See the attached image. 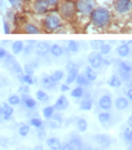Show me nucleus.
I'll return each mask as SVG.
<instances>
[{
    "mask_svg": "<svg viewBox=\"0 0 132 150\" xmlns=\"http://www.w3.org/2000/svg\"><path fill=\"white\" fill-rule=\"evenodd\" d=\"M90 21L96 28H107L112 23V14L105 7H96L90 14Z\"/></svg>",
    "mask_w": 132,
    "mask_h": 150,
    "instance_id": "obj_1",
    "label": "nucleus"
},
{
    "mask_svg": "<svg viewBox=\"0 0 132 150\" xmlns=\"http://www.w3.org/2000/svg\"><path fill=\"white\" fill-rule=\"evenodd\" d=\"M76 5L73 0H65L59 6V14L64 19H73L76 15Z\"/></svg>",
    "mask_w": 132,
    "mask_h": 150,
    "instance_id": "obj_2",
    "label": "nucleus"
},
{
    "mask_svg": "<svg viewBox=\"0 0 132 150\" xmlns=\"http://www.w3.org/2000/svg\"><path fill=\"white\" fill-rule=\"evenodd\" d=\"M43 28L48 32H55L58 28H62V18L56 14H48L43 18Z\"/></svg>",
    "mask_w": 132,
    "mask_h": 150,
    "instance_id": "obj_3",
    "label": "nucleus"
},
{
    "mask_svg": "<svg viewBox=\"0 0 132 150\" xmlns=\"http://www.w3.org/2000/svg\"><path fill=\"white\" fill-rule=\"evenodd\" d=\"M76 11L81 15L90 16V14L96 8V1L94 0H76Z\"/></svg>",
    "mask_w": 132,
    "mask_h": 150,
    "instance_id": "obj_4",
    "label": "nucleus"
},
{
    "mask_svg": "<svg viewBox=\"0 0 132 150\" xmlns=\"http://www.w3.org/2000/svg\"><path fill=\"white\" fill-rule=\"evenodd\" d=\"M113 8L120 15L130 14L132 10V0H115Z\"/></svg>",
    "mask_w": 132,
    "mask_h": 150,
    "instance_id": "obj_5",
    "label": "nucleus"
},
{
    "mask_svg": "<svg viewBox=\"0 0 132 150\" xmlns=\"http://www.w3.org/2000/svg\"><path fill=\"white\" fill-rule=\"evenodd\" d=\"M103 59H104V57L103 55L99 52V51H92L89 56H88V62H89V64L90 66L94 68V69H98V68H100L101 65H103Z\"/></svg>",
    "mask_w": 132,
    "mask_h": 150,
    "instance_id": "obj_6",
    "label": "nucleus"
},
{
    "mask_svg": "<svg viewBox=\"0 0 132 150\" xmlns=\"http://www.w3.org/2000/svg\"><path fill=\"white\" fill-rule=\"evenodd\" d=\"M32 8L34 10V13L42 15V14H47L48 11H49L50 6L47 2V0H34Z\"/></svg>",
    "mask_w": 132,
    "mask_h": 150,
    "instance_id": "obj_7",
    "label": "nucleus"
},
{
    "mask_svg": "<svg viewBox=\"0 0 132 150\" xmlns=\"http://www.w3.org/2000/svg\"><path fill=\"white\" fill-rule=\"evenodd\" d=\"M50 45L46 41H39L35 43V52L40 57H45L48 52H50Z\"/></svg>",
    "mask_w": 132,
    "mask_h": 150,
    "instance_id": "obj_8",
    "label": "nucleus"
},
{
    "mask_svg": "<svg viewBox=\"0 0 132 150\" xmlns=\"http://www.w3.org/2000/svg\"><path fill=\"white\" fill-rule=\"evenodd\" d=\"M98 105H99V107H100L103 110H109V109L112 108V105H113L112 96L108 93L103 94V96L99 98Z\"/></svg>",
    "mask_w": 132,
    "mask_h": 150,
    "instance_id": "obj_9",
    "label": "nucleus"
},
{
    "mask_svg": "<svg viewBox=\"0 0 132 150\" xmlns=\"http://www.w3.org/2000/svg\"><path fill=\"white\" fill-rule=\"evenodd\" d=\"M41 84L45 89L47 90H53L55 89L57 85V82H55L51 77V75H43L42 79H41Z\"/></svg>",
    "mask_w": 132,
    "mask_h": 150,
    "instance_id": "obj_10",
    "label": "nucleus"
},
{
    "mask_svg": "<svg viewBox=\"0 0 132 150\" xmlns=\"http://www.w3.org/2000/svg\"><path fill=\"white\" fill-rule=\"evenodd\" d=\"M68 106H70L68 99L66 98L64 94H62L60 97H58V99H57L55 105H54V107H55L56 110H64Z\"/></svg>",
    "mask_w": 132,
    "mask_h": 150,
    "instance_id": "obj_11",
    "label": "nucleus"
},
{
    "mask_svg": "<svg viewBox=\"0 0 132 150\" xmlns=\"http://www.w3.org/2000/svg\"><path fill=\"white\" fill-rule=\"evenodd\" d=\"M21 99H22L23 103L25 105V107L28 108V109H34L37 107V101L30 94H22Z\"/></svg>",
    "mask_w": 132,
    "mask_h": 150,
    "instance_id": "obj_12",
    "label": "nucleus"
},
{
    "mask_svg": "<svg viewBox=\"0 0 132 150\" xmlns=\"http://www.w3.org/2000/svg\"><path fill=\"white\" fill-rule=\"evenodd\" d=\"M116 52L121 58H125V57H128L131 54V48L126 43H122V45H120L119 47L116 48Z\"/></svg>",
    "mask_w": 132,
    "mask_h": 150,
    "instance_id": "obj_13",
    "label": "nucleus"
},
{
    "mask_svg": "<svg viewBox=\"0 0 132 150\" xmlns=\"http://www.w3.org/2000/svg\"><path fill=\"white\" fill-rule=\"evenodd\" d=\"M129 107V99L125 97H119L115 100V108L117 110H124Z\"/></svg>",
    "mask_w": 132,
    "mask_h": 150,
    "instance_id": "obj_14",
    "label": "nucleus"
},
{
    "mask_svg": "<svg viewBox=\"0 0 132 150\" xmlns=\"http://www.w3.org/2000/svg\"><path fill=\"white\" fill-rule=\"evenodd\" d=\"M94 140L97 143H99L103 147H108L111 144V138L106 134H97L94 135Z\"/></svg>",
    "mask_w": 132,
    "mask_h": 150,
    "instance_id": "obj_15",
    "label": "nucleus"
},
{
    "mask_svg": "<svg viewBox=\"0 0 132 150\" xmlns=\"http://www.w3.org/2000/svg\"><path fill=\"white\" fill-rule=\"evenodd\" d=\"M79 74H80V73H79V68H77V66H76L75 68H73V69L68 71L65 83L66 84H68V85L72 84V83H74V82L76 81V77H77V75Z\"/></svg>",
    "mask_w": 132,
    "mask_h": 150,
    "instance_id": "obj_16",
    "label": "nucleus"
},
{
    "mask_svg": "<svg viewBox=\"0 0 132 150\" xmlns=\"http://www.w3.org/2000/svg\"><path fill=\"white\" fill-rule=\"evenodd\" d=\"M122 80H121V77L119 76V75L116 74H113L109 79H108V81H107V84L109 85L111 88H120L121 85H122Z\"/></svg>",
    "mask_w": 132,
    "mask_h": 150,
    "instance_id": "obj_17",
    "label": "nucleus"
},
{
    "mask_svg": "<svg viewBox=\"0 0 132 150\" xmlns=\"http://www.w3.org/2000/svg\"><path fill=\"white\" fill-rule=\"evenodd\" d=\"M47 146L50 150H60L63 144L57 138H49L47 139Z\"/></svg>",
    "mask_w": 132,
    "mask_h": 150,
    "instance_id": "obj_18",
    "label": "nucleus"
},
{
    "mask_svg": "<svg viewBox=\"0 0 132 150\" xmlns=\"http://www.w3.org/2000/svg\"><path fill=\"white\" fill-rule=\"evenodd\" d=\"M24 43H23V41H14L13 42V45H11V51H13V54L14 55H19L21 52H23V50H24Z\"/></svg>",
    "mask_w": 132,
    "mask_h": 150,
    "instance_id": "obj_19",
    "label": "nucleus"
},
{
    "mask_svg": "<svg viewBox=\"0 0 132 150\" xmlns=\"http://www.w3.org/2000/svg\"><path fill=\"white\" fill-rule=\"evenodd\" d=\"M62 123H63V117L59 114H56V115L54 114V116L50 118V126L53 129H58L62 125Z\"/></svg>",
    "mask_w": 132,
    "mask_h": 150,
    "instance_id": "obj_20",
    "label": "nucleus"
},
{
    "mask_svg": "<svg viewBox=\"0 0 132 150\" xmlns=\"http://www.w3.org/2000/svg\"><path fill=\"white\" fill-rule=\"evenodd\" d=\"M50 54H51V56L53 57H62L63 56V54H64V49L60 47L59 45H51V47H50Z\"/></svg>",
    "mask_w": 132,
    "mask_h": 150,
    "instance_id": "obj_21",
    "label": "nucleus"
},
{
    "mask_svg": "<svg viewBox=\"0 0 132 150\" xmlns=\"http://www.w3.org/2000/svg\"><path fill=\"white\" fill-rule=\"evenodd\" d=\"M68 143H70V146H71L72 150H81L82 149V147H83L82 141H81V139H80L79 137H73V138L70 140Z\"/></svg>",
    "mask_w": 132,
    "mask_h": 150,
    "instance_id": "obj_22",
    "label": "nucleus"
},
{
    "mask_svg": "<svg viewBox=\"0 0 132 150\" xmlns=\"http://www.w3.org/2000/svg\"><path fill=\"white\" fill-rule=\"evenodd\" d=\"M24 31H25L28 34H39V33L41 32L40 28H39L37 25L32 24V23H26L25 26H24Z\"/></svg>",
    "mask_w": 132,
    "mask_h": 150,
    "instance_id": "obj_23",
    "label": "nucleus"
},
{
    "mask_svg": "<svg viewBox=\"0 0 132 150\" xmlns=\"http://www.w3.org/2000/svg\"><path fill=\"white\" fill-rule=\"evenodd\" d=\"M84 75L87 76V79L90 81V82H94L97 80V73L94 71V68H92L91 66H88L84 71Z\"/></svg>",
    "mask_w": 132,
    "mask_h": 150,
    "instance_id": "obj_24",
    "label": "nucleus"
},
{
    "mask_svg": "<svg viewBox=\"0 0 132 150\" xmlns=\"http://www.w3.org/2000/svg\"><path fill=\"white\" fill-rule=\"evenodd\" d=\"M92 108V100L90 98H84L81 103H80V109L83 110V112H88V110H91Z\"/></svg>",
    "mask_w": 132,
    "mask_h": 150,
    "instance_id": "obj_25",
    "label": "nucleus"
},
{
    "mask_svg": "<svg viewBox=\"0 0 132 150\" xmlns=\"http://www.w3.org/2000/svg\"><path fill=\"white\" fill-rule=\"evenodd\" d=\"M119 69L126 73H132V63L128 60H122L119 63Z\"/></svg>",
    "mask_w": 132,
    "mask_h": 150,
    "instance_id": "obj_26",
    "label": "nucleus"
},
{
    "mask_svg": "<svg viewBox=\"0 0 132 150\" xmlns=\"http://www.w3.org/2000/svg\"><path fill=\"white\" fill-rule=\"evenodd\" d=\"M84 93H85V91H84V89H83V86L77 85L76 88H74V89L71 91V97L79 99V98H82V97L84 96Z\"/></svg>",
    "mask_w": 132,
    "mask_h": 150,
    "instance_id": "obj_27",
    "label": "nucleus"
},
{
    "mask_svg": "<svg viewBox=\"0 0 132 150\" xmlns=\"http://www.w3.org/2000/svg\"><path fill=\"white\" fill-rule=\"evenodd\" d=\"M18 79L25 84L28 85H33L35 83V79L33 77V75H30V74H23L18 76Z\"/></svg>",
    "mask_w": 132,
    "mask_h": 150,
    "instance_id": "obj_28",
    "label": "nucleus"
},
{
    "mask_svg": "<svg viewBox=\"0 0 132 150\" xmlns=\"http://www.w3.org/2000/svg\"><path fill=\"white\" fill-rule=\"evenodd\" d=\"M55 107L54 106H47V107H45L43 109H42V115H43V117L46 118V120H50L53 116H54V114H55Z\"/></svg>",
    "mask_w": 132,
    "mask_h": 150,
    "instance_id": "obj_29",
    "label": "nucleus"
},
{
    "mask_svg": "<svg viewBox=\"0 0 132 150\" xmlns=\"http://www.w3.org/2000/svg\"><path fill=\"white\" fill-rule=\"evenodd\" d=\"M76 84L77 85H80V86H89L90 85V81L87 79V76H85L84 74H79L77 75V77H76Z\"/></svg>",
    "mask_w": 132,
    "mask_h": 150,
    "instance_id": "obj_30",
    "label": "nucleus"
},
{
    "mask_svg": "<svg viewBox=\"0 0 132 150\" xmlns=\"http://www.w3.org/2000/svg\"><path fill=\"white\" fill-rule=\"evenodd\" d=\"M111 120H112V115L108 112H103L98 115V121L101 124H106V123L109 122Z\"/></svg>",
    "mask_w": 132,
    "mask_h": 150,
    "instance_id": "obj_31",
    "label": "nucleus"
},
{
    "mask_svg": "<svg viewBox=\"0 0 132 150\" xmlns=\"http://www.w3.org/2000/svg\"><path fill=\"white\" fill-rule=\"evenodd\" d=\"M67 49H68V51L76 54L80 50V45H79V42H76L74 40H70L68 43H67Z\"/></svg>",
    "mask_w": 132,
    "mask_h": 150,
    "instance_id": "obj_32",
    "label": "nucleus"
},
{
    "mask_svg": "<svg viewBox=\"0 0 132 150\" xmlns=\"http://www.w3.org/2000/svg\"><path fill=\"white\" fill-rule=\"evenodd\" d=\"M35 97H37V99H38L39 101H41V103H48L49 101V96L43 90H38L35 92Z\"/></svg>",
    "mask_w": 132,
    "mask_h": 150,
    "instance_id": "obj_33",
    "label": "nucleus"
},
{
    "mask_svg": "<svg viewBox=\"0 0 132 150\" xmlns=\"http://www.w3.org/2000/svg\"><path fill=\"white\" fill-rule=\"evenodd\" d=\"M76 127L80 132H85L88 129V123L84 118H77L76 121Z\"/></svg>",
    "mask_w": 132,
    "mask_h": 150,
    "instance_id": "obj_34",
    "label": "nucleus"
},
{
    "mask_svg": "<svg viewBox=\"0 0 132 150\" xmlns=\"http://www.w3.org/2000/svg\"><path fill=\"white\" fill-rule=\"evenodd\" d=\"M28 124L31 125V126H33V127H35V129H41L42 127V125H43V122H42V120H40L39 117H33V118H31L30 120V122Z\"/></svg>",
    "mask_w": 132,
    "mask_h": 150,
    "instance_id": "obj_35",
    "label": "nucleus"
},
{
    "mask_svg": "<svg viewBox=\"0 0 132 150\" xmlns=\"http://www.w3.org/2000/svg\"><path fill=\"white\" fill-rule=\"evenodd\" d=\"M18 133L19 135L23 137V138L28 137V133H30V125L28 124H22L18 127Z\"/></svg>",
    "mask_w": 132,
    "mask_h": 150,
    "instance_id": "obj_36",
    "label": "nucleus"
},
{
    "mask_svg": "<svg viewBox=\"0 0 132 150\" xmlns=\"http://www.w3.org/2000/svg\"><path fill=\"white\" fill-rule=\"evenodd\" d=\"M21 101H22V99L19 98L18 96H16V94L9 96V97H8V100H7V103H9L10 106H17Z\"/></svg>",
    "mask_w": 132,
    "mask_h": 150,
    "instance_id": "obj_37",
    "label": "nucleus"
},
{
    "mask_svg": "<svg viewBox=\"0 0 132 150\" xmlns=\"http://www.w3.org/2000/svg\"><path fill=\"white\" fill-rule=\"evenodd\" d=\"M51 77H53V80H54L55 82H59V81L63 80V77H64V72L60 71V69H57L55 72H53Z\"/></svg>",
    "mask_w": 132,
    "mask_h": 150,
    "instance_id": "obj_38",
    "label": "nucleus"
},
{
    "mask_svg": "<svg viewBox=\"0 0 132 150\" xmlns=\"http://www.w3.org/2000/svg\"><path fill=\"white\" fill-rule=\"evenodd\" d=\"M111 51H112V47H111L109 45H106V43H104V45L101 46V48L99 49V52H100L103 56H107L108 54H111Z\"/></svg>",
    "mask_w": 132,
    "mask_h": 150,
    "instance_id": "obj_39",
    "label": "nucleus"
},
{
    "mask_svg": "<svg viewBox=\"0 0 132 150\" xmlns=\"http://www.w3.org/2000/svg\"><path fill=\"white\" fill-rule=\"evenodd\" d=\"M103 45H104V41H101V40H91L90 41V46L94 50H99Z\"/></svg>",
    "mask_w": 132,
    "mask_h": 150,
    "instance_id": "obj_40",
    "label": "nucleus"
},
{
    "mask_svg": "<svg viewBox=\"0 0 132 150\" xmlns=\"http://www.w3.org/2000/svg\"><path fill=\"white\" fill-rule=\"evenodd\" d=\"M33 43H34V42H30L28 46H25V47H24L23 52H24V55H25V56H28V55H30L33 50H35V46H33Z\"/></svg>",
    "mask_w": 132,
    "mask_h": 150,
    "instance_id": "obj_41",
    "label": "nucleus"
},
{
    "mask_svg": "<svg viewBox=\"0 0 132 150\" xmlns=\"http://www.w3.org/2000/svg\"><path fill=\"white\" fill-rule=\"evenodd\" d=\"M33 72H34V67L31 64H26V65L24 66V74L33 75Z\"/></svg>",
    "mask_w": 132,
    "mask_h": 150,
    "instance_id": "obj_42",
    "label": "nucleus"
},
{
    "mask_svg": "<svg viewBox=\"0 0 132 150\" xmlns=\"http://www.w3.org/2000/svg\"><path fill=\"white\" fill-rule=\"evenodd\" d=\"M124 139L128 142H132V130L131 129H126L124 131Z\"/></svg>",
    "mask_w": 132,
    "mask_h": 150,
    "instance_id": "obj_43",
    "label": "nucleus"
},
{
    "mask_svg": "<svg viewBox=\"0 0 132 150\" xmlns=\"http://www.w3.org/2000/svg\"><path fill=\"white\" fill-rule=\"evenodd\" d=\"M18 92H21L22 94H30V85L25 84V85L19 86Z\"/></svg>",
    "mask_w": 132,
    "mask_h": 150,
    "instance_id": "obj_44",
    "label": "nucleus"
},
{
    "mask_svg": "<svg viewBox=\"0 0 132 150\" xmlns=\"http://www.w3.org/2000/svg\"><path fill=\"white\" fill-rule=\"evenodd\" d=\"M4 32H5V34H9L10 33V26L7 22H4Z\"/></svg>",
    "mask_w": 132,
    "mask_h": 150,
    "instance_id": "obj_45",
    "label": "nucleus"
},
{
    "mask_svg": "<svg viewBox=\"0 0 132 150\" xmlns=\"http://www.w3.org/2000/svg\"><path fill=\"white\" fill-rule=\"evenodd\" d=\"M7 51H6V49L2 47H0V59H4V58H6L7 57Z\"/></svg>",
    "mask_w": 132,
    "mask_h": 150,
    "instance_id": "obj_46",
    "label": "nucleus"
},
{
    "mask_svg": "<svg viewBox=\"0 0 132 150\" xmlns=\"http://www.w3.org/2000/svg\"><path fill=\"white\" fill-rule=\"evenodd\" d=\"M8 2H9L10 6L14 7V8H17L19 6V0H8Z\"/></svg>",
    "mask_w": 132,
    "mask_h": 150,
    "instance_id": "obj_47",
    "label": "nucleus"
},
{
    "mask_svg": "<svg viewBox=\"0 0 132 150\" xmlns=\"http://www.w3.org/2000/svg\"><path fill=\"white\" fill-rule=\"evenodd\" d=\"M67 91H70V85L63 83L60 85V92H67Z\"/></svg>",
    "mask_w": 132,
    "mask_h": 150,
    "instance_id": "obj_48",
    "label": "nucleus"
},
{
    "mask_svg": "<svg viewBox=\"0 0 132 150\" xmlns=\"http://www.w3.org/2000/svg\"><path fill=\"white\" fill-rule=\"evenodd\" d=\"M125 94H126V98L132 103V88H128V90H126Z\"/></svg>",
    "mask_w": 132,
    "mask_h": 150,
    "instance_id": "obj_49",
    "label": "nucleus"
},
{
    "mask_svg": "<svg viewBox=\"0 0 132 150\" xmlns=\"http://www.w3.org/2000/svg\"><path fill=\"white\" fill-rule=\"evenodd\" d=\"M59 1H60V0H47V2L49 4L50 7H55V6H57V5L59 4Z\"/></svg>",
    "mask_w": 132,
    "mask_h": 150,
    "instance_id": "obj_50",
    "label": "nucleus"
},
{
    "mask_svg": "<svg viewBox=\"0 0 132 150\" xmlns=\"http://www.w3.org/2000/svg\"><path fill=\"white\" fill-rule=\"evenodd\" d=\"M125 84L128 88H132V73H130V76H129V79L125 81Z\"/></svg>",
    "mask_w": 132,
    "mask_h": 150,
    "instance_id": "obj_51",
    "label": "nucleus"
},
{
    "mask_svg": "<svg viewBox=\"0 0 132 150\" xmlns=\"http://www.w3.org/2000/svg\"><path fill=\"white\" fill-rule=\"evenodd\" d=\"M76 65L75 64H73V63H68L67 65H66V69L67 71H71V69H73V68H75Z\"/></svg>",
    "mask_w": 132,
    "mask_h": 150,
    "instance_id": "obj_52",
    "label": "nucleus"
},
{
    "mask_svg": "<svg viewBox=\"0 0 132 150\" xmlns=\"http://www.w3.org/2000/svg\"><path fill=\"white\" fill-rule=\"evenodd\" d=\"M60 150H72V148H71L70 143H64V144L62 146V148H60Z\"/></svg>",
    "mask_w": 132,
    "mask_h": 150,
    "instance_id": "obj_53",
    "label": "nucleus"
},
{
    "mask_svg": "<svg viewBox=\"0 0 132 150\" xmlns=\"http://www.w3.org/2000/svg\"><path fill=\"white\" fill-rule=\"evenodd\" d=\"M128 126H129L130 129H132V115L128 118Z\"/></svg>",
    "mask_w": 132,
    "mask_h": 150,
    "instance_id": "obj_54",
    "label": "nucleus"
},
{
    "mask_svg": "<svg viewBox=\"0 0 132 150\" xmlns=\"http://www.w3.org/2000/svg\"><path fill=\"white\" fill-rule=\"evenodd\" d=\"M103 64L106 65V66H109L111 65V62H109V60H107L106 58H104V59H103Z\"/></svg>",
    "mask_w": 132,
    "mask_h": 150,
    "instance_id": "obj_55",
    "label": "nucleus"
},
{
    "mask_svg": "<svg viewBox=\"0 0 132 150\" xmlns=\"http://www.w3.org/2000/svg\"><path fill=\"white\" fill-rule=\"evenodd\" d=\"M2 112V105H0V114Z\"/></svg>",
    "mask_w": 132,
    "mask_h": 150,
    "instance_id": "obj_56",
    "label": "nucleus"
},
{
    "mask_svg": "<svg viewBox=\"0 0 132 150\" xmlns=\"http://www.w3.org/2000/svg\"><path fill=\"white\" fill-rule=\"evenodd\" d=\"M130 19H131V22H132V10H131V13H130Z\"/></svg>",
    "mask_w": 132,
    "mask_h": 150,
    "instance_id": "obj_57",
    "label": "nucleus"
},
{
    "mask_svg": "<svg viewBox=\"0 0 132 150\" xmlns=\"http://www.w3.org/2000/svg\"><path fill=\"white\" fill-rule=\"evenodd\" d=\"M128 150H132V146H131V147H130V148H129Z\"/></svg>",
    "mask_w": 132,
    "mask_h": 150,
    "instance_id": "obj_58",
    "label": "nucleus"
},
{
    "mask_svg": "<svg viewBox=\"0 0 132 150\" xmlns=\"http://www.w3.org/2000/svg\"><path fill=\"white\" fill-rule=\"evenodd\" d=\"M0 88H1V82H0Z\"/></svg>",
    "mask_w": 132,
    "mask_h": 150,
    "instance_id": "obj_59",
    "label": "nucleus"
},
{
    "mask_svg": "<svg viewBox=\"0 0 132 150\" xmlns=\"http://www.w3.org/2000/svg\"><path fill=\"white\" fill-rule=\"evenodd\" d=\"M96 150H100V149H96Z\"/></svg>",
    "mask_w": 132,
    "mask_h": 150,
    "instance_id": "obj_60",
    "label": "nucleus"
}]
</instances>
